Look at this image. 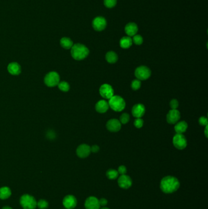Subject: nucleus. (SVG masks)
Returning <instances> with one entry per match:
<instances>
[{
    "instance_id": "obj_28",
    "label": "nucleus",
    "mask_w": 208,
    "mask_h": 209,
    "mask_svg": "<svg viewBox=\"0 0 208 209\" xmlns=\"http://www.w3.org/2000/svg\"><path fill=\"white\" fill-rule=\"evenodd\" d=\"M129 115L128 113H123L120 117V122L122 124H127L129 121Z\"/></svg>"
},
{
    "instance_id": "obj_11",
    "label": "nucleus",
    "mask_w": 208,
    "mask_h": 209,
    "mask_svg": "<svg viewBox=\"0 0 208 209\" xmlns=\"http://www.w3.org/2000/svg\"><path fill=\"white\" fill-rule=\"evenodd\" d=\"M118 184L120 188L126 190L132 186L133 181L129 176L124 174V175H121L119 177Z\"/></svg>"
},
{
    "instance_id": "obj_2",
    "label": "nucleus",
    "mask_w": 208,
    "mask_h": 209,
    "mask_svg": "<svg viewBox=\"0 0 208 209\" xmlns=\"http://www.w3.org/2000/svg\"><path fill=\"white\" fill-rule=\"evenodd\" d=\"M71 48V56L75 59L78 61L83 60L89 54V49L81 43L75 44Z\"/></svg>"
},
{
    "instance_id": "obj_10",
    "label": "nucleus",
    "mask_w": 208,
    "mask_h": 209,
    "mask_svg": "<svg viewBox=\"0 0 208 209\" xmlns=\"http://www.w3.org/2000/svg\"><path fill=\"white\" fill-rule=\"evenodd\" d=\"M84 206L85 209H100L99 199L95 196H90L86 199Z\"/></svg>"
},
{
    "instance_id": "obj_27",
    "label": "nucleus",
    "mask_w": 208,
    "mask_h": 209,
    "mask_svg": "<svg viewBox=\"0 0 208 209\" xmlns=\"http://www.w3.org/2000/svg\"><path fill=\"white\" fill-rule=\"evenodd\" d=\"M48 202L44 199H41L37 203V206L40 209H46L48 207Z\"/></svg>"
},
{
    "instance_id": "obj_37",
    "label": "nucleus",
    "mask_w": 208,
    "mask_h": 209,
    "mask_svg": "<svg viewBox=\"0 0 208 209\" xmlns=\"http://www.w3.org/2000/svg\"><path fill=\"white\" fill-rule=\"evenodd\" d=\"M91 152L94 153H97L99 151V147L97 145H94L90 147Z\"/></svg>"
},
{
    "instance_id": "obj_29",
    "label": "nucleus",
    "mask_w": 208,
    "mask_h": 209,
    "mask_svg": "<svg viewBox=\"0 0 208 209\" xmlns=\"http://www.w3.org/2000/svg\"><path fill=\"white\" fill-rule=\"evenodd\" d=\"M117 4V0H104V4L108 8H112Z\"/></svg>"
},
{
    "instance_id": "obj_23",
    "label": "nucleus",
    "mask_w": 208,
    "mask_h": 209,
    "mask_svg": "<svg viewBox=\"0 0 208 209\" xmlns=\"http://www.w3.org/2000/svg\"><path fill=\"white\" fill-rule=\"evenodd\" d=\"M106 59L109 63L114 64L118 61V56L115 52L110 51L106 53Z\"/></svg>"
},
{
    "instance_id": "obj_35",
    "label": "nucleus",
    "mask_w": 208,
    "mask_h": 209,
    "mask_svg": "<svg viewBox=\"0 0 208 209\" xmlns=\"http://www.w3.org/2000/svg\"><path fill=\"white\" fill-rule=\"evenodd\" d=\"M117 171H118L119 174L124 175V174H126V173L127 172V169H126V167H125V166L122 165V166H120L119 167Z\"/></svg>"
},
{
    "instance_id": "obj_5",
    "label": "nucleus",
    "mask_w": 208,
    "mask_h": 209,
    "mask_svg": "<svg viewBox=\"0 0 208 209\" xmlns=\"http://www.w3.org/2000/svg\"><path fill=\"white\" fill-rule=\"evenodd\" d=\"M60 81L59 74L56 72H51L48 73L45 77V83L49 87H54L58 85Z\"/></svg>"
},
{
    "instance_id": "obj_34",
    "label": "nucleus",
    "mask_w": 208,
    "mask_h": 209,
    "mask_svg": "<svg viewBox=\"0 0 208 209\" xmlns=\"http://www.w3.org/2000/svg\"><path fill=\"white\" fill-rule=\"evenodd\" d=\"M199 123L201 126H208V119L206 117L202 116L199 119Z\"/></svg>"
},
{
    "instance_id": "obj_30",
    "label": "nucleus",
    "mask_w": 208,
    "mask_h": 209,
    "mask_svg": "<svg viewBox=\"0 0 208 209\" xmlns=\"http://www.w3.org/2000/svg\"><path fill=\"white\" fill-rule=\"evenodd\" d=\"M140 86H141V82L140 80H139L138 79L134 80L131 83V87L134 91L138 90L140 87Z\"/></svg>"
},
{
    "instance_id": "obj_18",
    "label": "nucleus",
    "mask_w": 208,
    "mask_h": 209,
    "mask_svg": "<svg viewBox=\"0 0 208 209\" xmlns=\"http://www.w3.org/2000/svg\"><path fill=\"white\" fill-rule=\"evenodd\" d=\"M109 108L108 102L106 100H102L98 102L95 105V110L99 113H104L108 110Z\"/></svg>"
},
{
    "instance_id": "obj_17",
    "label": "nucleus",
    "mask_w": 208,
    "mask_h": 209,
    "mask_svg": "<svg viewBox=\"0 0 208 209\" xmlns=\"http://www.w3.org/2000/svg\"><path fill=\"white\" fill-rule=\"evenodd\" d=\"M126 34L129 36H134L138 31V27L134 23H129L126 25L125 28Z\"/></svg>"
},
{
    "instance_id": "obj_24",
    "label": "nucleus",
    "mask_w": 208,
    "mask_h": 209,
    "mask_svg": "<svg viewBox=\"0 0 208 209\" xmlns=\"http://www.w3.org/2000/svg\"><path fill=\"white\" fill-rule=\"evenodd\" d=\"M60 45L65 49H70L73 45V41L68 37L62 38L60 39Z\"/></svg>"
},
{
    "instance_id": "obj_33",
    "label": "nucleus",
    "mask_w": 208,
    "mask_h": 209,
    "mask_svg": "<svg viewBox=\"0 0 208 209\" xmlns=\"http://www.w3.org/2000/svg\"><path fill=\"white\" fill-rule=\"evenodd\" d=\"M134 126L136 128H140L141 127H142V126L143 125V119H142L141 118H136L135 119V121H134Z\"/></svg>"
},
{
    "instance_id": "obj_36",
    "label": "nucleus",
    "mask_w": 208,
    "mask_h": 209,
    "mask_svg": "<svg viewBox=\"0 0 208 209\" xmlns=\"http://www.w3.org/2000/svg\"><path fill=\"white\" fill-rule=\"evenodd\" d=\"M99 202L100 206H103V207H105L108 203V200L105 198H101L100 199H99Z\"/></svg>"
},
{
    "instance_id": "obj_13",
    "label": "nucleus",
    "mask_w": 208,
    "mask_h": 209,
    "mask_svg": "<svg viewBox=\"0 0 208 209\" xmlns=\"http://www.w3.org/2000/svg\"><path fill=\"white\" fill-rule=\"evenodd\" d=\"M106 127L107 129L111 132H117L121 129L122 124L118 119H112L108 121Z\"/></svg>"
},
{
    "instance_id": "obj_31",
    "label": "nucleus",
    "mask_w": 208,
    "mask_h": 209,
    "mask_svg": "<svg viewBox=\"0 0 208 209\" xmlns=\"http://www.w3.org/2000/svg\"><path fill=\"white\" fill-rule=\"evenodd\" d=\"M143 38L140 35H135L133 36V42H134L136 45H140L143 43Z\"/></svg>"
},
{
    "instance_id": "obj_4",
    "label": "nucleus",
    "mask_w": 208,
    "mask_h": 209,
    "mask_svg": "<svg viewBox=\"0 0 208 209\" xmlns=\"http://www.w3.org/2000/svg\"><path fill=\"white\" fill-rule=\"evenodd\" d=\"M20 205L24 209H35L37 207L36 199L29 195L22 196L20 200Z\"/></svg>"
},
{
    "instance_id": "obj_9",
    "label": "nucleus",
    "mask_w": 208,
    "mask_h": 209,
    "mask_svg": "<svg viewBox=\"0 0 208 209\" xmlns=\"http://www.w3.org/2000/svg\"><path fill=\"white\" fill-rule=\"evenodd\" d=\"M106 20L103 17H97L95 18L92 22L93 28L97 31H101L104 30L106 27Z\"/></svg>"
},
{
    "instance_id": "obj_8",
    "label": "nucleus",
    "mask_w": 208,
    "mask_h": 209,
    "mask_svg": "<svg viewBox=\"0 0 208 209\" xmlns=\"http://www.w3.org/2000/svg\"><path fill=\"white\" fill-rule=\"evenodd\" d=\"M99 94L104 98L110 99L114 96V92L110 84H104L99 88Z\"/></svg>"
},
{
    "instance_id": "obj_26",
    "label": "nucleus",
    "mask_w": 208,
    "mask_h": 209,
    "mask_svg": "<svg viewBox=\"0 0 208 209\" xmlns=\"http://www.w3.org/2000/svg\"><path fill=\"white\" fill-rule=\"evenodd\" d=\"M58 87L60 90L64 92H67L70 89L69 84L65 82H62L58 84Z\"/></svg>"
},
{
    "instance_id": "obj_25",
    "label": "nucleus",
    "mask_w": 208,
    "mask_h": 209,
    "mask_svg": "<svg viewBox=\"0 0 208 209\" xmlns=\"http://www.w3.org/2000/svg\"><path fill=\"white\" fill-rule=\"evenodd\" d=\"M106 177L110 179V180H115L117 178H118L119 177V172L117 170L114 169H110L109 170L107 171L106 173Z\"/></svg>"
},
{
    "instance_id": "obj_3",
    "label": "nucleus",
    "mask_w": 208,
    "mask_h": 209,
    "mask_svg": "<svg viewBox=\"0 0 208 209\" xmlns=\"http://www.w3.org/2000/svg\"><path fill=\"white\" fill-rule=\"evenodd\" d=\"M108 104L112 110L117 112L123 111L126 107L124 99L119 96H113L109 99Z\"/></svg>"
},
{
    "instance_id": "obj_38",
    "label": "nucleus",
    "mask_w": 208,
    "mask_h": 209,
    "mask_svg": "<svg viewBox=\"0 0 208 209\" xmlns=\"http://www.w3.org/2000/svg\"><path fill=\"white\" fill-rule=\"evenodd\" d=\"M205 136L206 138H208V126H206V128H205Z\"/></svg>"
},
{
    "instance_id": "obj_22",
    "label": "nucleus",
    "mask_w": 208,
    "mask_h": 209,
    "mask_svg": "<svg viewBox=\"0 0 208 209\" xmlns=\"http://www.w3.org/2000/svg\"><path fill=\"white\" fill-rule=\"evenodd\" d=\"M11 190L9 187H4L0 188V199H8L11 196Z\"/></svg>"
},
{
    "instance_id": "obj_32",
    "label": "nucleus",
    "mask_w": 208,
    "mask_h": 209,
    "mask_svg": "<svg viewBox=\"0 0 208 209\" xmlns=\"http://www.w3.org/2000/svg\"><path fill=\"white\" fill-rule=\"evenodd\" d=\"M170 106L172 110H177L179 106V103L177 99H172L170 102Z\"/></svg>"
},
{
    "instance_id": "obj_16",
    "label": "nucleus",
    "mask_w": 208,
    "mask_h": 209,
    "mask_svg": "<svg viewBox=\"0 0 208 209\" xmlns=\"http://www.w3.org/2000/svg\"><path fill=\"white\" fill-rule=\"evenodd\" d=\"M145 112V108L143 104L135 105L132 108V114L136 118H141Z\"/></svg>"
},
{
    "instance_id": "obj_19",
    "label": "nucleus",
    "mask_w": 208,
    "mask_h": 209,
    "mask_svg": "<svg viewBox=\"0 0 208 209\" xmlns=\"http://www.w3.org/2000/svg\"><path fill=\"white\" fill-rule=\"evenodd\" d=\"M7 70L11 74L14 75H17L21 72L20 66L17 62H12L9 64L7 67Z\"/></svg>"
},
{
    "instance_id": "obj_6",
    "label": "nucleus",
    "mask_w": 208,
    "mask_h": 209,
    "mask_svg": "<svg viewBox=\"0 0 208 209\" xmlns=\"http://www.w3.org/2000/svg\"><path fill=\"white\" fill-rule=\"evenodd\" d=\"M135 75L139 80H146L151 76V70L148 67L142 66L136 69Z\"/></svg>"
},
{
    "instance_id": "obj_1",
    "label": "nucleus",
    "mask_w": 208,
    "mask_h": 209,
    "mask_svg": "<svg viewBox=\"0 0 208 209\" xmlns=\"http://www.w3.org/2000/svg\"><path fill=\"white\" fill-rule=\"evenodd\" d=\"M180 187L179 180L173 176H167L162 178L160 183V188L162 192L170 194L177 192Z\"/></svg>"
},
{
    "instance_id": "obj_40",
    "label": "nucleus",
    "mask_w": 208,
    "mask_h": 209,
    "mask_svg": "<svg viewBox=\"0 0 208 209\" xmlns=\"http://www.w3.org/2000/svg\"><path fill=\"white\" fill-rule=\"evenodd\" d=\"M101 209H109L108 207H103V208H101Z\"/></svg>"
},
{
    "instance_id": "obj_15",
    "label": "nucleus",
    "mask_w": 208,
    "mask_h": 209,
    "mask_svg": "<svg viewBox=\"0 0 208 209\" xmlns=\"http://www.w3.org/2000/svg\"><path fill=\"white\" fill-rule=\"evenodd\" d=\"M90 152H91L90 147L85 144L80 145L76 150L77 155L81 158L87 157L90 155Z\"/></svg>"
},
{
    "instance_id": "obj_7",
    "label": "nucleus",
    "mask_w": 208,
    "mask_h": 209,
    "mask_svg": "<svg viewBox=\"0 0 208 209\" xmlns=\"http://www.w3.org/2000/svg\"><path fill=\"white\" fill-rule=\"evenodd\" d=\"M187 140L182 134L177 133L173 138V146L179 150H182L187 146Z\"/></svg>"
},
{
    "instance_id": "obj_39",
    "label": "nucleus",
    "mask_w": 208,
    "mask_h": 209,
    "mask_svg": "<svg viewBox=\"0 0 208 209\" xmlns=\"http://www.w3.org/2000/svg\"><path fill=\"white\" fill-rule=\"evenodd\" d=\"M2 209H12L11 207H8V206H6V207H4Z\"/></svg>"
},
{
    "instance_id": "obj_12",
    "label": "nucleus",
    "mask_w": 208,
    "mask_h": 209,
    "mask_svg": "<svg viewBox=\"0 0 208 209\" xmlns=\"http://www.w3.org/2000/svg\"><path fill=\"white\" fill-rule=\"evenodd\" d=\"M180 119V112L177 110H171L167 115V121L168 124H175Z\"/></svg>"
},
{
    "instance_id": "obj_14",
    "label": "nucleus",
    "mask_w": 208,
    "mask_h": 209,
    "mask_svg": "<svg viewBox=\"0 0 208 209\" xmlns=\"http://www.w3.org/2000/svg\"><path fill=\"white\" fill-rule=\"evenodd\" d=\"M63 205L67 209H74L77 205L76 198L73 195L66 196L63 199Z\"/></svg>"
},
{
    "instance_id": "obj_21",
    "label": "nucleus",
    "mask_w": 208,
    "mask_h": 209,
    "mask_svg": "<svg viewBox=\"0 0 208 209\" xmlns=\"http://www.w3.org/2000/svg\"><path fill=\"white\" fill-rule=\"evenodd\" d=\"M133 44V40L129 36H125L121 39L120 41V47L122 48H129Z\"/></svg>"
},
{
    "instance_id": "obj_20",
    "label": "nucleus",
    "mask_w": 208,
    "mask_h": 209,
    "mask_svg": "<svg viewBox=\"0 0 208 209\" xmlns=\"http://www.w3.org/2000/svg\"><path fill=\"white\" fill-rule=\"evenodd\" d=\"M188 127V125L185 121H181L178 122L175 126V130L177 133L182 134L184 133Z\"/></svg>"
}]
</instances>
